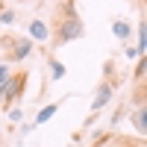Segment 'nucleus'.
<instances>
[{
  "mask_svg": "<svg viewBox=\"0 0 147 147\" xmlns=\"http://www.w3.org/2000/svg\"><path fill=\"white\" fill-rule=\"evenodd\" d=\"M47 65H50V77H53V80H62V77H65V65L59 62L56 56H50V62H47Z\"/></svg>",
  "mask_w": 147,
  "mask_h": 147,
  "instance_id": "obj_9",
  "label": "nucleus"
},
{
  "mask_svg": "<svg viewBox=\"0 0 147 147\" xmlns=\"http://www.w3.org/2000/svg\"><path fill=\"white\" fill-rule=\"evenodd\" d=\"M56 112H59V103H47L44 109H38V115L32 118V129H35V127H41V124H47V121H50Z\"/></svg>",
  "mask_w": 147,
  "mask_h": 147,
  "instance_id": "obj_8",
  "label": "nucleus"
},
{
  "mask_svg": "<svg viewBox=\"0 0 147 147\" xmlns=\"http://www.w3.org/2000/svg\"><path fill=\"white\" fill-rule=\"evenodd\" d=\"M127 59H138V50H136V47H129V44H127Z\"/></svg>",
  "mask_w": 147,
  "mask_h": 147,
  "instance_id": "obj_15",
  "label": "nucleus"
},
{
  "mask_svg": "<svg viewBox=\"0 0 147 147\" xmlns=\"http://www.w3.org/2000/svg\"><path fill=\"white\" fill-rule=\"evenodd\" d=\"M0 106H3V94H0Z\"/></svg>",
  "mask_w": 147,
  "mask_h": 147,
  "instance_id": "obj_16",
  "label": "nucleus"
},
{
  "mask_svg": "<svg viewBox=\"0 0 147 147\" xmlns=\"http://www.w3.org/2000/svg\"><path fill=\"white\" fill-rule=\"evenodd\" d=\"M144 68H147V62H144V56H138V65H136V80H138V82L144 80Z\"/></svg>",
  "mask_w": 147,
  "mask_h": 147,
  "instance_id": "obj_13",
  "label": "nucleus"
},
{
  "mask_svg": "<svg viewBox=\"0 0 147 147\" xmlns=\"http://www.w3.org/2000/svg\"><path fill=\"white\" fill-rule=\"evenodd\" d=\"M112 32H115V38H118V41H129L132 27H129V21H124V18H115V21H112Z\"/></svg>",
  "mask_w": 147,
  "mask_h": 147,
  "instance_id": "obj_7",
  "label": "nucleus"
},
{
  "mask_svg": "<svg viewBox=\"0 0 147 147\" xmlns=\"http://www.w3.org/2000/svg\"><path fill=\"white\" fill-rule=\"evenodd\" d=\"M27 80H30V74H27V71H18V74H12L9 82L0 88V94H3V106H6V109H9L12 103H18V100H21L24 88H27Z\"/></svg>",
  "mask_w": 147,
  "mask_h": 147,
  "instance_id": "obj_3",
  "label": "nucleus"
},
{
  "mask_svg": "<svg viewBox=\"0 0 147 147\" xmlns=\"http://www.w3.org/2000/svg\"><path fill=\"white\" fill-rule=\"evenodd\" d=\"M0 21H3L6 27H12V24L18 21V12L15 9H0Z\"/></svg>",
  "mask_w": 147,
  "mask_h": 147,
  "instance_id": "obj_10",
  "label": "nucleus"
},
{
  "mask_svg": "<svg viewBox=\"0 0 147 147\" xmlns=\"http://www.w3.org/2000/svg\"><path fill=\"white\" fill-rule=\"evenodd\" d=\"M82 35H85V24H82L80 15L77 18H59L56 27H53V32H50V44L53 47H65L71 41L82 38Z\"/></svg>",
  "mask_w": 147,
  "mask_h": 147,
  "instance_id": "obj_1",
  "label": "nucleus"
},
{
  "mask_svg": "<svg viewBox=\"0 0 147 147\" xmlns=\"http://www.w3.org/2000/svg\"><path fill=\"white\" fill-rule=\"evenodd\" d=\"M30 35H27V38L35 44V41H50V27H47V24L41 21V18H32L30 21V30H27Z\"/></svg>",
  "mask_w": 147,
  "mask_h": 147,
  "instance_id": "obj_5",
  "label": "nucleus"
},
{
  "mask_svg": "<svg viewBox=\"0 0 147 147\" xmlns=\"http://www.w3.org/2000/svg\"><path fill=\"white\" fill-rule=\"evenodd\" d=\"M121 147H147V144H144V141H129V138H127V141L121 144Z\"/></svg>",
  "mask_w": 147,
  "mask_h": 147,
  "instance_id": "obj_14",
  "label": "nucleus"
},
{
  "mask_svg": "<svg viewBox=\"0 0 147 147\" xmlns=\"http://www.w3.org/2000/svg\"><path fill=\"white\" fill-rule=\"evenodd\" d=\"M6 115H9V121H12V124H18V121L24 118V112H21L18 106H12V109H6Z\"/></svg>",
  "mask_w": 147,
  "mask_h": 147,
  "instance_id": "obj_12",
  "label": "nucleus"
},
{
  "mask_svg": "<svg viewBox=\"0 0 147 147\" xmlns=\"http://www.w3.org/2000/svg\"><path fill=\"white\" fill-rule=\"evenodd\" d=\"M132 127H136L138 136H144V132H147V103H141V106L132 109Z\"/></svg>",
  "mask_w": 147,
  "mask_h": 147,
  "instance_id": "obj_6",
  "label": "nucleus"
},
{
  "mask_svg": "<svg viewBox=\"0 0 147 147\" xmlns=\"http://www.w3.org/2000/svg\"><path fill=\"white\" fill-rule=\"evenodd\" d=\"M94 147H100V144H94Z\"/></svg>",
  "mask_w": 147,
  "mask_h": 147,
  "instance_id": "obj_17",
  "label": "nucleus"
},
{
  "mask_svg": "<svg viewBox=\"0 0 147 147\" xmlns=\"http://www.w3.org/2000/svg\"><path fill=\"white\" fill-rule=\"evenodd\" d=\"M112 94H115V82H112V80H106V82L100 85V88L94 91V100H91V112H100L103 106H109Z\"/></svg>",
  "mask_w": 147,
  "mask_h": 147,
  "instance_id": "obj_4",
  "label": "nucleus"
},
{
  "mask_svg": "<svg viewBox=\"0 0 147 147\" xmlns=\"http://www.w3.org/2000/svg\"><path fill=\"white\" fill-rule=\"evenodd\" d=\"M0 47L6 50V59H9V65L12 62H24L30 53H32V41L27 38V35H6L3 41H0Z\"/></svg>",
  "mask_w": 147,
  "mask_h": 147,
  "instance_id": "obj_2",
  "label": "nucleus"
},
{
  "mask_svg": "<svg viewBox=\"0 0 147 147\" xmlns=\"http://www.w3.org/2000/svg\"><path fill=\"white\" fill-rule=\"evenodd\" d=\"M9 77H12V68H9V62H3V65H0V88L9 82Z\"/></svg>",
  "mask_w": 147,
  "mask_h": 147,
  "instance_id": "obj_11",
  "label": "nucleus"
}]
</instances>
